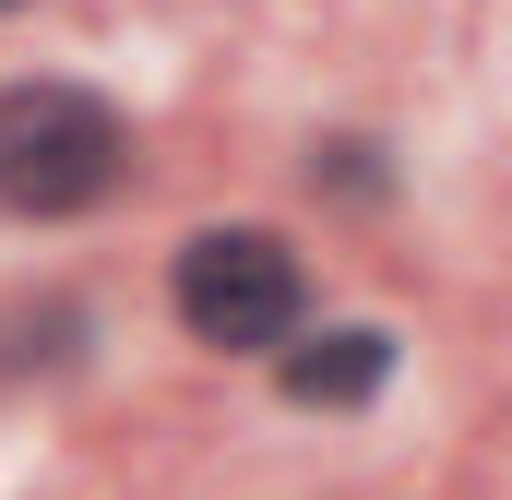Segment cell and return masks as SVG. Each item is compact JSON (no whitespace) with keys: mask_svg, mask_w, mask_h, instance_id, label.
Masks as SVG:
<instances>
[{"mask_svg":"<svg viewBox=\"0 0 512 500\" xmlns=\"http://www.w3.org/2000/svg\"><path fill=\"white\" fill-rule=\"evenodd\" d=\"M179 322L203 346H286L298 334V250L274 227H203L179 250Z\"/></svg>","mask_w":512,"mask_h":500,"instance_id":"2","label":"cell"},{"mask_svg":"<svg viewBox=\"0 0 512 500\" xmlns=\"http://www.w3.org/2000/svg\"><path fill=\"white\" fill-rule=\"evenodd\" d=\"M382 370H393V334H370V322H346L322 346H286V393L298 405H370Z\"/></svg>","mask_w":512,"mask_h":500,"instance_id":"3","label":"cell"},{"mask_svg":"<svg viewBox=\"0 0 512 500\" xmlns=\"http://www.w3.org/2000/svg\"><path fill=\"white\" fill-rule=\"evenodd\" d=\"M0 12H12V0H0Z\"/></svg>","mask_w":512,"mask_h":500,"instance_id":"4","label":"cell"},{"mask_svg":"<svg viewBox=\"0 0 512 500\" xmlns=\"http://www.w3.org/2000/svg\"><path fill=\"white\" fill-rule=\"evenodd\" d=\"M120 120L84 84H0V203L12 215H84L120 179Z\"/></svg>","mask_w":512,"mask_h":500,"instance_id":"1","label":"cell"}]
</instances>
